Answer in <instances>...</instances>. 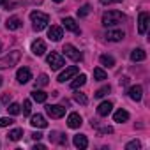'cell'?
Instances as JSON below:
<instances>
[{"mask_svg": "<svg viewBox=\"0 0 150 150\" xmlns=\"http://www.w3.org/2000/svg\"><path fill=\"white\" fill-rule=\"evenodd\" d=\"M30 20H32V23H34V30H35V32L44 30V28L48 27V23H50V16L44 14V13H41V11L30 13Z\"/></svg>", "mask_w": 150, "mask_h": 150, "instance_id": "6da1fadb", "label": "cell"}, {"mask_svg": "<svg viewBox=\"0 0 150 150\" xmlns=\"http://www.w3.org/2000/svg\"><path fill=\"white\" fill-rule=\"evenodd\" d=\"M122 20H124V14L120 11H106L103 14V20L101 21H103L104 27H115V25L122 23Z\"/></svg>", "mask_w": 150, "mask_h": 150, "instance_id": "7a4b0ae2", "label": "cell"}, {"mask_svg": "<svg viewBox=\"0 0 150 150\" xmlns=\"http://www.w3.org/2000/svg\"><path fill=\"white\" fill-rule=\"evenodd\" d=\"M20 57H21V53L18 50L9 51V55H6V57L0 58V69H11L13 65H16L20 62Z\"/></svg>", "mask_w": 150, "mask_h": 150, "instance_id": "3957f363", "label": "cell"}, {"mask_svg": "<svg viewBox=\"0 0 150 150\" xmlns=\"http://www.w3.org/2000/svg\"><path fill=\"white\" fill-rule=\"evenodd\" d=\"M46 62H48V65H50L53 71H58L60 67H64V65H65L64 57H62V55H58V53H55V51H51V53L46 57Z\"/></svg>", "mask_w": 150, "mask_h": 150, "instance_id": "277c9868", "label": "cell"}, {"mask_svg": "<svg viewBox=\"0 0 150 150\" xmlns=\"http://www.w3.org/2000/svg\"><path fill=\"white\" fill-rule=\"evenodd\" d=\"M64 53H65V57H69L71 60H74V62H80V60H83V55H81V51H78L76 48H74L72 44H64V50H62Z\"/></svg>", "mask_w": 150, "mask_h": 150, "instance_id": "5b68a950", "label": "cell"}, {"mask_svg": "<svg viewBox=\"0 0 150 150\" xmlns=\"http://www.w3.org/2000/svg\"><path fill=\"white\" fill-rule=\"evenodd\" d=\"M46 113L51 118H62L65 115V108H62L60 104H48L46 106Z\"/></svg>", "mask_w": 150, "mask_h": 150, "instance_id": "8992f818", "label": "cell"}, {"mask_svg": "<svg viewBox=\"0 0 150 150\" xmlns=\"http://www.w3.org/2000/svg\"><path fill=\"white\" fill-rule=\"evenodd\" d=\"M80 72V69L76 67V65H69L64 72H60V76H58V81L60 83H64V81H67V80H71V78H74L76 74Z\"/></svg>", "mask_w": 150, "mask_h": 150, "instance_id": "52a82bcc", "label": "cell"}, {"mask_svg": "<svg viewBox=\"0 0 150 150\" xmlns=\"http://www.w3.org/2000/svg\"><path fill=\"white\" fill-rule=\"evenodd\" d=\"M16 80H18V83H21V85L28 83V81L32 80V72H30V69H28V67H20L18 72H16Z\"/></svg>", "mask_w": 150, "mask_h": 150, "instance_id": "ba28073f", "label": "cell"}, {"mask_svg": "<svg viewBox=\"0 0 150 150\" xmlns=\"http://www.w3.org/2000/svg\"><path fill=\"white\" fill-rule=\"evenodd\" d=\"M148 20H150V16H148V13H139V16H138V32L143 35V34H146V28H148Z\"/></svg>", "mask_w": 150, "mask_h": 150, "instance_id": "9c48e42d", "label": "cell"}, {"mask_svg": "<svg viewBox=\"0 0 150 150\" xmlns=\"http://www.w3.org/2000/svg\"><path fill=\"white\" fill-rule=\"evenodd\" d=\"M81 124H83V118L80 113H71L67 117V125L71 129H78V127H81Z\"/></svg>", "mask_w": 150, "mask_h": 150, "instance_id": "30bf717a", "label": "cell"}, {"mask_svg": "<svg viewBox=\"0 0 150 150\" xmlns=\"http://www.w3.org/2000/svg\"><path fill=\"white\" fill-rule=\"evenodd\" d=\"M32 53L37 55V57H42V55L46 53V42H44L42 39H35V41L32 42Z\"/></svg>", "mask_w": 150, "mask_h": 150, "instance_id": "8fae6325", "label": "cell"}, {"mask_svg": "<svg viewBox=\"0 0 150 150\" xmlns=\"http://www.w3.org/2000/svg\"><path fill=\"white\" fill-rule=\"evenodd\" d=\"M48 37H50V41H60L62 37H64V32H62V28L60 27H57V25H51L50 28H48Z\"/></svg>", "mask_w": 150, "mask_h": 150, "instance_id": "7c38bea8", "label": "cell"}, {"mask_svg": "<svg viewBox=\"0 0 150 150\" xmlns=\"http://www.w3.org/2000/svg\"><path fill=\"white\" fill-rule=\"evenodd\" d=\"M127 96L132 99V101H141V97H143V87L141 85H134V87H131L129 90H127Z\"/></svg>", "mask_w": 150, "mask_h": 150, "instance_id": "4fadbf2b", "label": "cell"}, {"mask_svg": "<svg viewBox=\"0 0 150 150\" xmlns=\"http://www.w3.org/2000/svg\"><path fill=\"white\" fill-rule=\"evenodd\" d=\"M62 25L67 28V30H71V32H74V34H80V27H78V23H76V20L74 18H64L62 20Z\"/></svg>", "mask_w": 150, "mask_h": 150, "instance_id": "5bb4252c", "label": "cell"}, {"mask_svg": "<svg viewBox=\"0 0 150 150\" xmlns=\"http://www.w3.org/2000/svg\"><path fill=\"white\" fill-rule=\"evenodd\" d=\"M72 143H74V146L80 148V150H85L88 146V139H87L85 134H76V136L72 138Z\"/></svg>", "mask_w": 150, "mask_h": 150, "instance_id": "9a60e30c", "label": "cell"}, {"mask_svg": "<svg viewBox=\"0 0 150 150\" xmlns=\"http://www.w3.org/2000/svg\"><path fill=\"white\" fill-rule=\"evenodd\" d=\"M104 37L111 42H117V41H122L125 37V34H124V30H108Z\"/></svg>", "mask_w": 150, "mask_h": 150, "instance_id": "2e32d148", "label": "cell"}, {"mask_svg": "<svg viewBox=\"0 0 150 150\" xmlns=\"http://www.w3.org/2000/svg\"><path fill=\"white\" fill-rule=\"evenodd\" d=\"M111 110H113V103L104 101V103L99 104V108H97V115H99V117H108V115L111 113Z\"/></svg>", "mask_w": 150, "mask_h": 150, "instance_id": "e0dca14e", "label": "cell"}, {"mask_svg": "<svg viewBox=\"0 0 150 150\" xmlns=\"http://www.w3.org/2000/svg\"><path fill=\"white\" fill-rule=\"evenodd\" d=\"M30 124H32V127H37V129L48 127V122H46V118H44L42 115H34V117L30 118Z\"/></svg>", "mask_w": 150, "mask_h": 150, "instance_id": "ac0fdd59", "label": "cell"}, {"mask_svg": "<svg viewBox=\"0 0 150 150\" xmlns=\"http://www.w3.org/2000/svg\"><path fill=\"white\" fill-rule=\"evenodd\" d=\"M85 83H87V76H85V74H80V76H76V78L71 81V88H72V90H78V88L83 87Z\"/></svg>", "mask_w": 150, "mask_h": 150, "instance_id": "d6986e66", "label": "cell"}, {"mask_svg": "<svg viewBox=\"0 0 150 150\" xmlns=\"http://www.w3.org/2000/svg\"><path fill=\"white\" fill-rule=\"evenodd\" d=\"M6 27H7V30H18L21 27V20L18 16H13V18H9L6 21Z\"/></svg>", "mask_w": 150, "mask_h": 150, "instance_id": "ffe728a7", "label": "cell"}, {"mask_svg": "<svg viewBox=\"0 0 150 150\" xmlns=\"http://www.w3.org/2000/svg\"><path fill=\"white\" fill-rule=\"evenodd\" d=\"M145 58H146V53H145L141 48H136V50L131 51V60H132V62H141V60H145Z\"/></svg>", "mask_w": 150, "mask_h": 150, "instance_id": "44dd1931", "label": "cell"}, {"mask_svg": "<svg viewBox=\"0 0 150 150\" xmlns=\"http://www.w3.org/2000/svg\"><path fill=\"white\" fill-rule=\"evenodd\" d=\"M50 139H51L53 143H58V145H67L65 134H60V132H51V134H50Z\"/></svg>", "mask_w": 150, "mask_h": 150, "instance_id": "7402d4cb", "label": "cell"}, {"mask_svg": "<svg viewBox=\"0 0 150 150\" xmlns=\"http://www.w3.org/2000/svg\"><path fill=\"white\" fill-rule=\"evenodd\" d=\"M32 99H34L35 103H44V101L48 99V94L42 92V90H37V88H35V90L32 92Z\"/></svg>", "mask_w": 150, "mask_h": 150, "instance_id": "603a6c76", "label": "cell"}, {"mask_svg": "<svg viewBox=\"0 0 150 150\" xmlns=\"http://www.w3.org/2000/svg\"><path fill=\"white\" fill-rule=\"evenodd\" d=\"M113 118H115V122L122 124V122H127V120H129V113H127L125 110H118V111L113 115Z\"/></svg>", "mask_w": 150, "mask_h": 150, "instance_id": "cb8c5ba5", "label": "cell"}, {"mask_svg": "<svg viewBox=\"0 0 150 150\" xmlns=\"http://www.w3.org/2000/svg\"><path fill=\"white\" fill-rule=\"evenodd\" d=\"M21 136H23V129H13V131H9V134H7V138H9L11 141H18Z\"/></svg>", "mask_w": 150, "mask_h": 150, "instance_id": "d4e9b609", "label": "cell"}, {"mask_svg": "<svg viewBox=\"0 0 150 150\" xmlns=\"http://www.w3.org/2000/svg\"><path fill=\"white\" fill-rule=\"evenodd\" d=\"M101 64L104 67H113L115 65V58L110 57V55H101Z\"/></svg>", "mask_w": 150, "mask_h": 150, "instance_id": "484cf974", "label": "cell"}, {"mask_svg": "<svg viewBox=\"0 0 150 150\" xmlns=\"http://www.w3.org/2000/svg\"><path fill=\"white\" fill-rule=\"evenodd\" d=\"M94 78H96L97 81H104V80H106V72H104L101 67H96V69H94Z\"/></svg>", "mask_w": 150, "mask_h": 150, "instance_id": "4316f807", "label": "cell"}, {"mask_svg": "<svg viewBox=\"0 0 150 150\" xmlns=\"http://www.w3.org/2000/svg\"><path fill=\"white\" fill-rule=\"evenodd\" d=\"M74 101H76V103H80V104H88V99H87V96L83 94V92H76V94H74Z\"/></svg>", "mask_w": 150, "mask_h": 150, "instance_id": "83f0119b", "label": "cell"}, {"mask_svg": "<svg viewBox=\"0 0 150 150\" xmlns=\"http://www.w3.org/2000/svg\"><path fill=\"white\" fill-rule=\"evenodd\" d=\"M110 92H111V87H110V85H104V87H103V88H99L94 96H96L97 99H101V97H104V96H106V94H110Z\"/></svg>", "mask_w": 150, "mask_h": 150, "instance_id": "f1b7e54d", "label": "cell"}, {"mask_svg": "<svg viewBox=\"0 0 150 150\" xmlns=\"http://www.w3.org/2000/svg\"><path fill=\"white\" fill-rule=\"evenodd\" d=\"M48 83H50L48 74H41V76L37 78V81H35V87H46Z\"/></svg>", "mask_w": 150, "mask_h": 150, "instance_id": "f546056e", "label": "cell"}, {"mask_svg": "<svg viewBox=\"0 0 150 150\" xmlns=\"http://www.w3.org/2000/svg\"><path fill=\"white\" fill-rule=\"evenodd\" d=\"M7 111H9L11 115H20V111H21V106H20L18 103H11V104H9V108H7Z\"/></svg>", "mask_w": 150, "mask_h": 150, "instance_id": "4dcf8cb0", "label": "cell"}, {"mask_svg": "<svg viewBox=\"0 0 150 150\" xmlns=\"http://www.w3.org/2000/svg\"><path fill=\"white\" fill-rule=\"evenodd\" d=\"M88 13H90V6H88V4H85V6H81V7L78 9V16H80V18L88 16Z\"/></svg>", "mask_w": 150, "mask_h": 150, "instance_id": "1f68e13d", "label": "cell"}, {"mask_svg": "<svg viewBox=\"0 0 150 150\" xmlns=\"http://www.w3.org/2000/svg\"><path fill=\"white\" fill-rule=\"evenodd\" d=\"M141 145H139V141L138 139H132V141H129L127 145H125V150H138Z\"/></svg>", "mask_w": 150, "mask_h": 150, "instance_id": "d6a6232c", "label": "cell"}, {"mask_svg": "<svg viewBox=\"0 0 150 150\" xmlns=\"http://www.w3.org/2000/svg\"><path fill=\"white\" fill-rule=\"evenodd\" d=\"M14 120L9 118V117H4V118H0V127H7V125H13Z\"/></svg>", "mask_w": 150, "mask_h": 150, "instance_id": "836d02e7", "label": "cell"}, {"mask_svg": "<svg viewBox=\"0 0 150 150\" xmlns=\"http://www.w3.org/2000/svg\"><path fill=\"white\" fill-rule=\"evenodd\" d=\"M30 111H32V103L27 99V101L23 103V115H30Z\"/></svg>", "mask_w": 150, "mask_h": 150, "instance_id": "e575fe53", "label": "cell"}, {"mask_svg": "<svg viewBox=\"0 0 150 150\" xmlns=\"http://www.w3.org/2000/svg\"><path fill=\"white\" fill-rule=\"evenodd\" d=\"M118 2H122V0H101V4H103V6H110V4H118Z\"/></svg>", "mask_w": 150, "mask_h": 150, "instance_id": "d590c367", "label": "cell"}, {"mask_svg": "<svg viewBox=\"0 0 150 150\" xmlns=\"http://www.w3.org/2000/svg\"><path fill=\"white\" fill-rule=\"evenodd\" d=\"M9 101H11V94H4L2 96V103L4 104H9Z\"/></svg>", "mask_w": 150, "mask_h": 150, "instance_id": "8d00e7d4", "label": "cell"}, {"mask_svg": "<svg viewBox=\"0 0 150 150\" xmlns=\"http://www.w3.org/2000/svg\"><path fill=\"white\" fill-rule=\"evenodd\" d=\"M113 132V127H103L101 129V134H111Z\"/></svg>", "mask_w": 150, "mask_h": 150, "instance_id": "74e56055", "label": "cell"}, {"mask_svg": "<svg viewBox=\"0 0 150 150\" xmlns=\"http://www.w3.org/2000/svg\"><path fill=\"white\" fill-rule=\"evenodd\" d=\"M32 138H34L35 141H39V139L42 138V134H41V132H34V134H32Z\"/></svg>", "mask_w": 150, "mask_h": 150, "instance_id": "f35d334b", "label": "cell"}, {"mask_svg": "<svg viewBox=\"0 0 150 150\" xmlns=\"http://www.w3.org/2000/svg\"><path fill=\"white\" fill-rule=\"evenodd\" d=\"M37 148H39V150H44V148H46V145H42V143H37V145L34 146V150H37Z\"/></svg>", "mask_w": 150, "mask_h": 150, "instance_id": "ab89813d", "label": "cell"}, {"mask_svg": "<svg viewBox=\"0 0 150 150\" xmlns=\"http://www.w3.org/2000/svg\"><path fill=\"white\" fill-rule=\"evenodd\" d=\"M127 83H129V78H122V80H120V85H122V87H125Z\"/></svg>", "mask_w": 150, "mask_h": 150, "instance_id": "60d3db41", "label": "cell"}, {"mask_svg": "<svg viewBox=\"0 0 150 150\" xmlns=\"http://www.w3.org/2000/svg\"><path fill=\"white\" fill-rule=\"evenodd\" d=\"M34 4H42V0H32Z\"/></svg>", "mask_w": 150, "mask_h": 150, "instance_id": "b9f144b4", "label": "cell"}, {"mask_svg": "<svg viewBox=\"0 0 150 150\" xmlns=\"http://www.w3.org/2000/svg\"><path fill=\"white\" fill-rule=\"evenodd\" d=\"M7 2V0H0V6H2V4H6Z\"/></svg>", "mask_w": 150, "mask_h": 150, "instance_id": "7bdbcfd3", "label": "cell"}, {"mask_svg": "<svg viewBox=\"0 0 150 150\" xmlns=\"http://www.w3.org/2000/svg\"><path fill=\"white\" fill-rule=\"evenodd\" d=\"M53 2H57V4H60V2H62V0H53Z\"/></svg>", "mask_w": 150, "mask_h": 150, "instance_id": "ee69618b", "label": "cell"}, {"mask_svg": "<svg viewBox=\"0 0 150 150\" xmlns=\"http://www.w3.org/2000/svg\"><path fill=\"white\" fill-rule=\"evenodd\" d=\"M0 51H2V42H0Z\"/></svg>", "mask_w": 150, "mask_h": 150, "instance_id": "f6af8a7d", "label": "cell"}, {"mask_svg": "<svg viewBox=\"0 0 150 150\" xmlns=\"http://www.w3.org/2000/svg\"><path fill=\"white\" fill-rule=\"evenodd\" d=\"M0 85H2V76H0Z\"/></svg>", "mask_w": 150, "mask_h": 150, "instance_id": "bcb514c9", "label": "cell"}]
</instances>
